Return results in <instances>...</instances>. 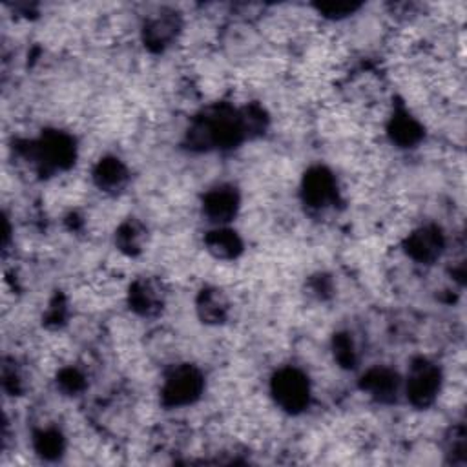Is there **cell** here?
<instances>
[{
  "label": "cell",
  "mask_w": 467,
  "mask_h": 467,
  "mask_svg": "<svg viewBox=\"0 0 467 467\" xmlns=\"http://www.w3.org/2000/svg\"><path fill=\"white\" fill-rule=\"evenodd\" d=\"M204 390L202 372L190 363H177L166 370L161 385V403L168 409L195 403Z\"/></svg>",
  "instance_id": "1"
},
{
  "label": "cell",
  "mask_w": 467,
  "mask_h": 467,
  "mask_svg": "<svg viewBox=\"0 0 467 467\" xmlns=\"http://www.w3.org/2000/svg\"><path fill=\"white\" fill-rule=\"evenodd\" d=\"M29 161L42 171L66 170L73 164L77 148L73 137L64 131L51 130L42 133L36 140L29 142Z\"/></svg>",
  "instance_id": "2"
},
{
  "label": "cell",
  "mask_w": 467,
  "mask_h": 467,
  "mask_svg": "<svg viewBox=\"0 0 467 467\" xmlns=\"http://www.w3.org/2000/svg\"><path fill=\"white\" fill-rule=\"evenodd\" d=\"M441 368L434 361L427 358H416L407 370L403 392L414 407L427 409L436 401L441 390Z\"/></svg>",
  "instance_id": "3"
},
{
  "label": "cell",
  "mask_w": 467,
  "mask_h": 467,
  "mask_svg": "<svg viewBox=\"0 0 467 467\" xmlns=\"http://www.w3.org/2000/svg\"><path fill=\"white\" fill-rule=\"evenodd\" d=\"M270 394L283 410L297 414L310 403L308 376L296 367H283L270 379Z\"/></svg>",
  "instance_id": "4"
},
{
  "label": "cell",
  "mask_w": 467,
  "mask_h": 467,
  "mask_svg": "<svg viewBox=\"0 0 467 467\" xmlns=\"http://www.w3.org/2000/svg\"><path fill=\"white\" fill-rule=\"evenodd\" d=\"M405 254L420 265H431L445 250V235L436 224H421L412 228L403 239Z\"/></svg>",
  "instance_id": "5"
},
{
  "label": "cell",
  "mask_w": 467,
  "mask_h": 467,
  "mask_svg": "<svg viewBox=\"0 0 467 467\" xmlns=\"http://www.w3.org/2000/svg\"><path fill=\"white\" fill-rule=\"evenodd\" d=\"M301 195L312 210H327L337 201V181L325 166L310 168L301 182Z\"/></svg>",
  "instance_id": "6"
},
{
  "label": "cell",
  "mask_w": 467,
  "mask_h": 467,
  "mask_svg": "<svg viewBox=\"0 0 467 467\" xmlns=\"http://www.w3.org/2000/svg\"><path fill=\"white\" fill-rule=\"evenodd\" d=\"M239 206V192L232 184L213 186L202 197V213L215 226H228L235 219Z\"/></svg>",
  "instance_id": "7"
},
{
  "label": "cell",
  "mask_w": 467,
  "mask_h": 467,
  "mask_svg": "<svg viewBox=\"0 0 467 467\" xmlns=\"http://www.w3.org/2000/svg\"><path fill=\"white\" fill-rule=\"evenodd\" d=\"M181 31V16L175 11L162 9L150 15L142 24V42L151 51L166 49Z\"/></svg>",
  "instance_id": "8"
},
{
  "label": "cell",
  "mask_w": 467,
  "mask_h": 467,
  "mask_svg": "<svg viewBox=\"0 0 467 467\" xmlns=\"http://www.w3.org/2000/svg\"><path fill=\"white\" fill-rule=\"evenodd\" d=\"M164 286L155 277H139L128 288V305L139 316H157L164 306Z\"/></svg>",
  "instance_id": "9"
},
{
  "label": "cell",
  "mask_w": 467,
  "mask_h": 467,
  "mask_svg": "<svg viewBox=\"0 0 467 467\" xmlns=\"http://www.w3.org/2000/svg\"><path fill=\"white\" fill-rule=\"evenodd\" d=\"M361 389L381 403H390L403 390L401 376L389 367H372L361 376Z\"/></svg>",
  "instance_id": "10"
},
{
  "label": "cell",
  "mask_w": 467,
  "mask_h": 467,
  "mask_svg": "<svg viewBox=\"0 0 467 467\" xmlns=\"http://www.w3.org/2000/svg\"><path fill=\"white\" fill-rule=\"evenodd\" d=\"M423 124L407 109H396L387 120V135L398 148H412L423 139Z\"/></svg>",
  "instance_id": "11"
},
{
  "label": "cell",
  "mask_w": 467,
  "mask_h": 467,
  "mask_svg": "<svg viewBox=\"0 0 467 467\" xmlns=\"http://www.w3.org/2000/svg\"><path fill=\"white\" fill-rule=\"evenodd\" d=\"M230 299L226 292L219 286H206L199 292L195 299V310L202 323L221 325L230 316Z\"/></svg>",
  "instance_id": "12"
},
{
  "label": "cell",
  "mask_w": 467,
  "mask_h": 467,
  "mask_svg": "<svg viewBox=\"0 0 467 467\" xmlns=\"http://www.w3.org/2000/svg\"><path fill=\"white\" fill-rule=\"evenodd\" d=\"M91 179L100 192L115 193L126 186L130 173L126 164L119 157L108 155L95 164L91 171Z\"/></svg>",
  "instance_id": "13"
},
{
  "label": "cell",
  "mask_w": 467,
  "mask_h": 467,
  "mask_svg": "<svg viewBox=\"0 0 467 467\" xmlns=\"http://www.w3.org/2000/svg\"><path fill=\"white\" fill-rule=\"evenodd\" d=\"M204 246L215 259H235L243 252V239L228 226H213L204 235Z\"/></svg>",
  "instance_id": "14"
},
{
  "label": "cell",
  "mask_w": 467,
  "mask_h": 467,
  "mask_svg": "<svg viewBox=\"0 0 467 467\" xmlns=\"http://www.w3.org/2000/svg\"><path fill=\"white\" fill-rule=\"evenodd\" d=\"M148 243V228L139 219H126L115 232V246L128 257H137Z\"/></svg>",
  "instance_id": "15"
},
{
  "label": "cell",
  "mask_w": 467,
  "mask_h": 467,
  "mask_svg": "<svg viewBox=\"0 0 467 467\" xmlns=\"http://www.w3.org/2000/svg\"><path fill=\"white\" fill-rule=\"evenodd\" d=\"M33 447H35L36 454H40L42 458L53 460V458H58L64 452L66 440H64V436L58 429L46 427V429H40V431L35 432Z\"/></svg>",
  "instance_id": "16"
},
{
  "label": "cell",
  "mask_w": 467,
  "mask_h": 467,
  "mask_svg": "<svg viewBox=\"0 0 467 467\" xmlns=\"http://www.w3.org/2000/svg\"><path fill=\"white\" fill-rule=\"evenodd\" d=\"M57 387L64 394L75 396L86 389V374L77 367H64L57 374Z\"/></svg>",
  "instance_id": "17"
},
{
  "label": "cell",
  "mask_w": 467,
  "mask_h": 467,
  "mask_svg": "<svg viewBox=\"0 0 467 467\" xmlns=\"http://www.w3.org/2000/svg\"><path fill=\"white\" fill-rule=\"evenodd\" d=\"M332 348H334V358L337 359V363L341 367L350 368L358 363V350H356V345H354V341L348 334L334 336Z\"/></svg>",
  "instance_id": "18"
},
{
  "label": "cell",
  "mask_w": 467,
  "mask_h": 467,
  "mask_svg": "<svg viewBox=\"0 0 467 467\" xmlns=\"http://www.w3.org/2000/svg\"><path fill=\"white\" fill-rule=\"evenodd\" d=\"M359 7H361V4H352V2H327V4H319L317 11L323 13V16H327L330 20H339V18L352 15Z\"/></svg>",
  "instance_id": "19"
}]
</instances>
